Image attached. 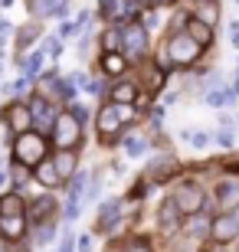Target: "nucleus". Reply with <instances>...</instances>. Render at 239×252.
I'll use <instances>...</instances> for the list:
<instances>
[{
    "label": "nucleus",
    "mask_w": 239,
    "mask_h": 252,
    "mask_svg": "<svg viewBox=\"0 0 239 252\" xmlns=\"http://www.w3.org/2000/svg\"><path fill=\"white\" fill-rule=\"evenodd\" d=\"M239 236V220L233 213H223L216 216V220H210V239H216V243H233Z\"/></svg>",
    "instance_id": "0eeeda50"
},
{
    "label": "nucleus",
    "mask_w": 239,
    "mask_h": 252,
    "mask_svg": "<svg viewBox=\"0 0 239 252\" xmlns=\"http://www.w3.org/2000/svg\"><path fill=\"white\" fill-rule=\"evenodd\" d=\"M128 252H151V246H147L144 239H135V243L128 246Z\"/></svg>",
    "instance_id": "72a5a7b5"
},
{
    "label": "nucleus",
    "mask_w": 239,
    "mask_h": 252,
    "mask_svg": "<svg viewBox=\"0 0 239 252\" xmlns=\"http://www.w3.org/2000/svg\"><path fill=\"white\" fill-rule=\"evenodd\" d=\"M216 141H220L223 148H233V134H230V131H223V134H216Z\"/></svg>",
    "instance_id": "f704fd0d"
},
{
    "label": "nucleus",
    "mask_w": 239,
    "mask_h": 252,
    "mask_svg": "<svg viewBox=\"0 0 239 252\" xmlns=\"http://www.w3.org/2000/svg\"><path fill=\"white\" fill-rule=\"evenodd\" d=\"M187 36H190L200 49H206L213 43V27H206V23H200V20H190V23H187Z\"/></svg>",
    "instance_id": "2eb2a0df"
},
{
    "label": "nucleus",
    "mask_w": 239,
    "mask_h": 252,
    "mask_svg": "<svg viewBox=\"0 0 239 252\" xmlns=\"http://www.w3.org/2000/svg\"><path fill=\"white\" fill-rule=\"evenodd\" d=\"M95 128H99V134L105 141L115 138V134H118V128H121L118 105H115V102H111V105H102V108H99V118H95Z\"/></svg>",
    "instance_id": "6e6552de"
},
{
    "label": "nucleus",
    "mask_w": 239,
    "mask_h": 252,
    "mask_svg": "<svg viewBox=\"0 0 239 252\" xmlns=\"http://www.w3.org/2000/svg\"><path fill=\"white\" fill-rule=\"evenodd\" d=\"M118 213H121L118 200H108V203L102 206V213H99V229H102V233H108L111 223H118Z\"/></svg>",
    "instance_id": "6ab92c4d"
},
{
    "label": "nucleus",
    "mask_w": 239,
    "mask_h": 252,
    "mask_svg": "<svg viewBox=\"0 0 239 252\" xmlns=\"http://www.w3.org/2000/svg\"><path fill=\"white\" fill-rule=\"evenodd\" d=\"M3 180H7V174H3V170H0V187H3Z\"/></svg>",
    "instance_id": "c03bdc74"
},
{
    "label": "nucleus",
    "mask_w": 239,
    "mask_h": 252,
    "mask_svg": "<svg viewBox=\"0 0 239 252\" xmlns=\"http://www.w3.org/2000/svg\"><path fill=\"white\" fill-rule=\"evenodd\" d=\"M177 174V160L174 158H157L151 167H147V177L154 180V184H164L167 177H174Z\"/></svg>",
    "instance_id": "4468645a"
},
{
    "label": "nucleus",
    "mask_w": 239,
    "mask_h": 252,
    "mask_svg": "<svg viewBox=\"0 0 239 252\" xmlns=\"http://www.w3.org/2000/svg\"><path fill=\"white\" fill-rule=\"evenodd\" d=\"M184 233L190 236L193 243H203V239H210V216L190 213V220L184 223Z\"/></svg>",
    "instance_id": "ddd939ff"
},
{
    "label": "nucleus",
    "mask_w": 239,
    "mask_h": 252,
    "mask_svg": "<svg viewBox=\"0 0 239 252\" xmlns=\"http://www.w3.org/2000/svg\"><path fill=\"white\" fill-rule=\"evenodd\" d=\"M53 210H56L53 196H39L36 203L30 206V213H33V220H36V223H43V220H49V216H53Z\"/></svg>",
    "instance_id": "5701e85b"
},
{
    "label": "nucleus",
    "mask_w": 239,
    "mask_h": 252,
    "mask_svg": "<svg viewBox=\"0 0 239 252\" xmlns=\"http://www.w3.org/2000/svg\"><path fill=\"white\" fill-rule=\"evenodd\" d=\"M46 49H49V56H59V49H63V46H59V39H49Z\"/></svg>",
    "instance_id": "e433bc0d"
},
{
    "label": "nucleus",
    "mask_w": 239,
    "mask_h": 252,
    "mask_svg": "<svg viewBox=\"0 0 239 252\" xmlns=\"http://www.w3.org/2000/svg\"><path fill=\"white\" fill-rule=\"evenodd\" d=\"M36 180L39 184H43V187H56V184H63V180H59V174H56V164H53V158H43L36 164Z\"/></svg>",
    "instance_id": "f3484780"
},
{
    "label": "nucleus",
    "mask_w": 239,
    "mask_h": 252,
    "mask_svg": "<svg viewBox=\"0 0 239 252\" xmlns=\"http://www.w3.org/2000/svg\"><path fill=\"white\" fill-rule=\"evenodd\" d=\"M72 33H75V23H63V30H59V36H72Z\"/></svg>",
    "instance_id": "4c0bfd02"
},
{
    "label": "nucleus",
    "mask_w": 239,
    "mask_h": 252,
    "mask_svg": "<svg viewBox=\"0 0 239 252\" xmlns=\"http://www.w3.org/2000/svg\"><path fill=\"white\" fill-rule=\"evenodd\" d=\"M230 170H236V174H239V158H233V160H230Z\"/></svg>",
    "instance_id": "79ce46f5"
},
{
    "label": "nucleus",
    "mask_w": 239,
    "mask_h": 252,
    "mask_svg": "<svg viewBox=\"0 0 239 252\" xmlns=\"http://www.w3.org/2000/svg\"><path fill=\"white\" fill-rule=\"evenodd\" d=\"M216 203L223 213H230L233 206L239 203V177H226L216 184Z\"/></svg>",
    "instance_id": "9d476101"
},
{
    "label": "nucleus",
    "mask_w": 239,
    "mask_h": 252,
    "mask_svg": "<svg viewBox=\"0 0 239 252\" xmlns=\"http://www.w3.org/2000/svg\"><path fill=\"white\" fill-rule=\"evenodd\" d=\"M23 213V196L20 193H3L0 196V216H13Z\"/></svg>",
    "instance_id": "b1692460"
},
{
    "label": "nucleus",
    "mask_w": 239,
    "mask_h": 252,
    "mask_svg": "<svg viewBox=\"0 0 239 252\" xmlns=\"http://www.w3.org/2000/svg\"><path fill=\"white\" fill-rule=\"evenodd\" d=\"M174 203H177V210L180 213H200L203 210V190H200V184H180V190L174 193Z\"/></svg>",
    "instance_id": "423d86ee"
},
{
    "label": "nucleus",
    "mask_w": 239,
    "mask_h": 252,
    "mask_svg": "<svg viewBox=\"0 0 239 252\" xmlns=\"http://www.w3.org/2000/svg\"><path fill=\"white\" fill-rule=\"evenodd\" d=\"M236 92H230V89H213V92H206V102L210 105H226Z\"/></svg>",
    "instance_id": "cd10ccee"
},
{
    "label": "nucleus",
    "mask_w": 239,
    "mask_h": 252,
    "mask_svg": "<svg viewBox=\"0 0 239 252\" xmlns=\"http://www.w3.org/2000/svg\"><path fill=\"white\" fill-rule=\"evenodd\" d=\"M230 213H233V216H236V220H239V203H236V206H233V210H230Z\"/></svg>",
    "instance_id": "37998d69"
},
{
    "label": "nucleus",
    "mask_w": 239,
    "mask_h": 252,
    "mask_svg": "<svg viewBox=\"0 0 239 252\" xmlns=\"http://www.w3.org/2000/svg\"><path fill=\"white\" fill-rule=\"evenodd\" d=\"M118 49H121V30L115 27L105 33V53H118Z\"/></svg>",
    "instance_id": "bb28decb"
},
{
    "label": "nucleus",
    "mask_w": 239,
    "mask_h": 252,
    "mask_svg": "<svg viewBox=\"0 0 239 252\" xmlns=\"http://www.w3.org/2000/svg\"><path fill=\"white\" fill-rule=\"evenodd\" d=\"M233 243H239V236H236V239H233Z\"/></svg>",
    "instance_id": "49530a36"
},
{
    "label": "nucleus",
    "mask_w": 239,
    "mask_h": 252,
    "mask_svg": "<svg viewBox=\"0 0 239 252\" xmlns=\"http://www.w3.org/2000/svg\"><path fill=\"white\" fill-rule=\"evenodd\" d=\"M69 85H72V89H85V92H89V75H85V72H72V75H69Z\"/></svg>",
    "instance_id": "2f4dec72"
},
{
    "label": "nucleus",
    "mask_w": 239,
    "mask_h": 252,
    "mask_svg": "<svg viewBox=\"0 0 239 252\" xmlns=\"http://www.w3.org/2000/svg\"><path fill=\"white\" fill-rule=\"evenodd\" d=\"M121 49H125V63H141L147 53V30L144 27H125L121 30Z\"/></svg>",
    "instance_id": "20e7f679"
},
{
    "label": "nucleus",
    "mask_w": 239,
    "mask_h": 252,
    "mask_svg": "<svg viewBox=\"0 0 239 252\" xmlns=\"http://www.w3.org/2000/svg\"><path fill=\"white\" fill-rule=\"evenodd\" d=\"M128 3H135V7H138V3H144V0H128Z\"/></svg>",
    "instance_id": "a18cd8bd"
},
{
    "label": "nucleus",
    "mask_w": 239,
    "mask_h": 252,
    "mask_svg": "<svg viewBox=\"0 0 239 252\" xmlns=\"http://www.w3.org/2000/svg\"><path fill=\"white\" fill-rule=\"evenodd\" d=\"M79 252H92V243H89V236H82V239H79Z\"/></svg>",
    "instance_id": "58836bf2"
},
{
    "label": "nucleus",
    "mask_w": 239,
    "mask_h": 252,
    "mask_svg": "<svg viewBox=\"0 0 239 252\" xmlns=\"http://www.w3.org/2000/svg\"><path fill=\"white\" fill-rule=\"evenodd\" d=\"M102 69H105L108 75H121L125 69H128V63H125L121 53H105V56H102Z\"/></svg>",
    "instance_id": "4be33fe9"
},
{
    "label": "nucleus",
    "mask_w": 239,
    "mask_h": 252,
    "mask_svg": "<svg viewBox=\"0 0 239 252\" xmlns=\"http://www.w3.org/2000/svg\"><path fill=\"white\" fill-rule=\"evenodd\" d=\"M36 33H39L36 27H23V30H20V36H17V46H20V49H23V46H30V43H33V36H36Z\"/></svg>",
    "instance_id": "7c9ffc66"
},
{
    "label": "nucleus",
    "mask_w": 239,
    "mask_h": 252,
    "mask_svg": "<svg viewBox=\"0 0 239 252\" xmlns=\"http://www.w3.org/2000/svg\"><path fill=\"white\" fill-rule=\"evenodd\" d=\"M144 148H147L144 141H125V151H128L131 158H138V154H141V151H144Z\"/></svg>",
    "instance_id": "473e14b6"
},
{
    "label": "nucleus",
    "mask_w": 239,
    "mask_h": 252,
    "mask_svg": "<svg viewBox=\"0 0 239 252\" xmlns=\"http://www.w3.org/2000/svg\"><path fill=\"white\" fill-rule=\"evenodd\" d=\"M164 69H161V65H151V69H147V75H144V85H147V92L154 95V92H161V85H164Z\"/></svg>",
    "instance_id": "393cba45"
},
{
    "label": "nucleus",
    "mask_w": 239,
    "mask_h": 252,
    "mask_svg": "<svg viewBox=\"0 0 239 252\" xmlns=\"http://www.w3.org/2000/svg\"><path fill=\"white\" fill-rule=\"evenodd\" d=\"M46 158V138L39 131H23L13 141V160L23 167H36L39 160Z\"/></svg>",
    "instance_id": "f03ea898"
},
{
    "label": "nucleus",
    "mask_w": 239,
    "mask_h": 252,
    "mask_svg": "<svg viewBox=\"0 0 239 252\" xmlns=\"http://www.w3.org/2000/svg\"><path fill=\"white\" fill-rule=\"evenodd\" d=\"M151 3H154V7H171L174 0H151Z\"/></svg>",
    "instance_id": "a19ab883"
},
{
    "label": "nucleus",
    "mask_w": 239,
    "mask_h": 252,
    "mask_svg": "<svg viewBox=\"0 0 239 252\" xmlns=\"http://www.w3.org/2000/svg\"><path fill=\"white\" fill-rule=\"evenodd\" d=\"M59 252H72V239H69V236L63 239V249H59Z\"/></svg>",
    "instance_id": "ea45409f"
},
{
    "label": "nucleus",
    "mask_w": 239,
    "mask_h": 252,
    "mask_svg": "<svg viewBox=\"0 0 239 252\" xmlns=\"http://www.w3.org/2000/svg\"><path fill=\"white\" fill-rule=\"evenodd\" d=\"M111 98H115L118 105H131L135 98H138V89H135V82L125 79V82H118L115 89H111Z\"/></svg>",
    "instance_id": "412c9836"
},
{
    "label": "nucleus",
    "mask_w": 239,
    "mask_h": 252,
    "mask_svg": "<svg viewBox=\"0 0 239 252\" xmlns=\"http://www.w3.org/2000/svg\"><path fill=\"white\" fill-rule=\"evenodd\" d=\"M53 233H56V226L49 223V220H43V223H39V229H36V246H46L49 239H53Z\"/></svg>",
    "instance_id": "c85d7f7f"
},
{
    "label": "nucleus",
    "mask_w": 239,
    "mask_h": 252,
    "mask_svg": "<svg viewBox=\"0 0 239 252\" xmlns=\"http://www.w3.org/2000/svg\"><path fill=\"white\" fill-rule=\"evenodd\" d=\"M23 233H27V216H23V213L0 216V236H3L7 243H17V239H23Z\"/></svg>",
    "instance_id": "f8f14e48"
},
{
    "label": "nucleus",
    "mask_w": 239,
    "mask_h": 252,
    "mask_svg": "<svg viewBox=\"0 0 239 252\" xmlns=\"http://www.w3.org/2000/svg\"><path fill=\"white\" fill-rule=\"evenodd\" d=\"M53 164H56V174H59V180H69L75 174V154L72 151H59L53 158Z\"/></svg>",
    "instance_id": "a211bd4d"
},
{
    "label": "nucleus",
    "mask_w": 239,
    "mask_h": 252,
    "mask_svg": "<svg viewBox=\"0 0 239 252\" xmlns=\"http://www.w3.org/2000/svg\"><path fill=\"white\" fill-rule=\"evenodd\" d=\"M193 20H200V23H206V27H216V20H220V7H216L213 0H203L200 7L193 10Z\"/></svg>",
    "instance_id": "aec40b11"
},
{
    "label": "nucleus",
    "mask_w": 239,
    "mask_h": 252,
    "mask_svg": "<svg viewBox=\"0 0 239 252\" xmlns=\"http://www.w3.org/2000/svg\"><path fill=\"white\" fill-rule=\"evenodd\" d=\"M180 210H177V203L174 200H164V203H161V210H157V226H161V233H177V229H180Z\"/></svg>",
    "instance_id": "9b49d317"
},
{
    "label": "nucleus",
    "mask_w": 239,
    "mask_h": 252,
    "mask_svg": "<svg viewBox=\"0 0 239 252\" xmlns=\"http://www.w3.org/2000/svg\"><path fill=\"white\" fill-rule=\"evenodd\" d=\"M36 17H66V3L69 0H30Z\"/></svg>",
    "instance_id": "dca6fc26"
},
{
    "label": "nucleus",
    "mask_w": 239,
    "mask_h": 252,
    "mask_svg": "<svg viewBox=\"0 0 239 252\" xmlns=\"http://www.w3.org/2000/svg\"><path fill=\"white\" fill-rule=\"evenodd\" d=\"M53 141L59 151H72L82 138V122L75 118L72 112H56V122H53Z\"/></svg>",
    "instance_id": "7ed1b4c3"
},
{
    "label": "nucleus",
    "mask_w": 239,
    "mask_h": 252,
    "mask_svg": "<svg viewBox=\"0 0 239 252\" xmlns=\"http://www.w3.org/2000/svg\"><path fill=\"white\" fill-rule=\"evenodd\" d=\"M27 108H30V118L36 122V131H39V134L53 128V122H56V108H53V102H49L46 95H33V102H30Z\"/></svg>",
    "instance_id": "39448f33"
},
{
    "label": "nucleus",
    "mask_w": 239,
    "mask_h": 252,
    "mask_svg": "<svg viewBox=\"0 0 239 252\" xmlns=\"http://www.w3.org/2000/svg\"><path fill=\"white\" fill-rule=\"evenodd\" d=\"M200 59V46L193 43L187 33H174V36L164 43V53H161V59H157V65L164 69V72H171L174 65H190Z\"/></svg>",
    "instance_id": "f257e3e1"
},
{
    "label": "nucleus",
    "mask_w": 239,
    "mask_h": 252,
    "mask_svg": "<svg viewBox=\"0 0 239 252\" xmlns=\"http://www.w3.org/2000/svg\"><path fill=\"white\" fill-rule=\"evenodd\" d=\"M23 69H27V79H30V75H36L39 69H43V53H39V49H36V53H30V56H27V65H23Z\"/></svg>",
    "instance_id": "c756f323"
},
{
    "label": "nucleus",
    "mask_w": 239,
    "mask_h": 252,
    "mask_svg": "<svg viewBox=\"0 0 239 252\" xmlns=\"http://www.w3.org/2000/svg\"><path fill=\"white\" fill-rule=\"evenodd\" d=\"M230 33H233V46H239V23H236V20H233V23H230Z\"/></svg>",
    "instance_id": "c9c22d12"
},
{
    "label": "nucleus",
    "mask_w": 239,
    "mask_h": 252,
    "mask_svg": "<svg viewBox=\"0 0 239 252\" xmlns=\"http://www.w3.org/2000/svg\"><path fill=\"white\" fill-rule=\"evenodd\" d=\"M3 122H7V128L13 131V134H23V131H30V125H33V118H30V108L27 105H7V112H3Z\"/></svg>",
    "instance_id": "1a4fd4ad"
},
{
    "label": "nucleus",
    "mask_w": 239,
    "mask_h": 252,
    "mask_svg": "<svg viewBox=\"0 0 239 252\" xmlns=\"http://www.w3.org/2000/svg\"><path fill=\"white\" fill-rule=\"evenodd\" d=\"M180 138H184L187 144H193V148H206V144H210V138H206L203 131H180Z\"/></svg>",
    "instance_id": "a878e982"
}]
</instances>
